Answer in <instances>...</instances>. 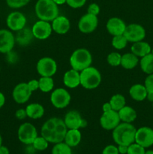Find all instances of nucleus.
<instances>
[{"mask_svg":"<svg viewBox=\"0 0 153 154\" xmlns=\"http://www.w3.org/2000/svg\"><path fill=\"white\" fill-rule=\"evenodd\" d=\"M146 99H148L149 102H153V93H151V92H148L146 96Z\"/></svg>","mask_w":153,"mask_h":154,"instance_id":"47","label":"nucleus"},{"mask_svg":"<svg viewBox=\"0 0 153 154\" xmlns=\"http://www.w3.org/2000/svg\"><path fill=\"white\" fill-rule=\"evenodd\" d=\"M151 54H152V55H153V49H152V51H151Z\"/></svg>","mask_w":153,"mask_h":154,"instance_id":"51","label":"nucleus"},{"mask_svg":"<svg viewBox=\"0 0 153 154\" xmlns=\"http://www.w3.org/2000/svg\"><path fill=\"white\" fill-rule=\"evenodd\" d=\"M38 82L39 90L43 93H49L54 87V81L52 77H40Z\"/></svg>","mask_w":153,"mask_h":154,"instance_id":"30","label":"nucleus"},{"mask_svg":"<svg viewBox=\"0 0 153 154\" xmlns=\"http://www.w3.org/2000/svg\"><path fill=\"white\" fill-rule=\"evenodd\" d=\"M32 32L34 38L39 40H45L52 34V25L47 21L39 20L32 26Z\"/></svg>","mask_w":153,"mask_h":154,"instance_id":"12","label":"nucleus"},{"mask_svg":"<svg viewBox=\"0 0 153 154\" xmlns=\"http://www.w3.org/2000/svg\"><path fill=\"white\" fill-rule=\"evenodd\" d=\"M26 21V17L20 11H13L7 17L6 23L9 29L18 32L25 28Z\"/></svg>","mask_w":153,"mask_h":154,"instance_id":"11","label":"nucleus"},{"mask_svg":"<svg viewBox=\"0 0 153 154\" xmlns=\"http://www.w3.org/2000/svg\"><path fill=\"white\" fill-rule=\"evenodd\" d=\"M30 0H6L8 6L11 8H20L26 5Z\"/></svg>","mask_w":153,"mask_h":154,"instance_id":"35","label":"nucleus"},{"mask_svg":"<svg viewBox=\"0 0 153 154\" xmlns=\"http://www.w3.org/2000/svg\"><path fill=\"white\" fill-rule=\"evenodd\" d=\"M152 107H153V102H152Z\"/></svg>","mask_w":153,"mask_h":154,"instance_id":"52","label":"nucleus"},{"mask_svg":"<svg viewBox=\"0 0 153 154\" xmlns=\"http://www.w3.org/2000/svg\"><path fill=\"white\" fill-rule=\"evenodd\" d=\"M121 54L117 52H112L108 54L107 57H106V61L110 66H112V67H116L121 64Z\"/></svg>","mask_w":153,"mask_h":154,"instance_id":"34","label":"nucleus"},{"mask_svg":"<svg viewBox=\"0 0 153 154\" xmlns=\"http://www.w3.org/2000/svg\"><path fill=\"white\" fill-rule=\"evenodd\" d=\"M145 154H153V150H147V151H146Z\"/></svg>","mask_w":153,"mask_h":154,"instance_id":"49","label":"nucleus"},{"mask_svg":"<svg viewBox=\"0 0 153 154\" xmlns=\"http://www.w3.org/2000/svg\"><path fill=\"white\" fill-rule=\"evenodd\" d=\"M15 117L18 119V120H21L25 119L26 117H27L26 111V109H22V108H20V109H18L17 111L15 112Z\"/></svg>","mask_w":153,"mask_h":154,"instance_id":"42","label":"nucleus"},{"mask_svg":"<svg viewBox=\"0 0 153 154\" xmlns=\"http://www.w3.org/2000/svg\"><path fill=\"white\" fill-rule=\"evenodd\" d=\"M32 92L30 90L27 83H20L16 84L12 92L14 102L17 104H24L29 100Z\"/></svg>","mask_w":153,"mask_h":154,"instance_id":"15","label":"nucleus"},{"mask_svg":"<svg viewBox=\"0 0 153 154\" xmlns=\"http://www.w3.org/2000/svg\"><path fill=\"white\" fill-rule=\"evenodd\" d=\"M69 62L71 69L80 72L81 71L91 66L92 63V57L91 53L87 49L79 48L72 53Z\"/></svg>","mask_w":153,"mask_h":154,"instance_id":"4","label":"nucleus"},{"mask_svg":"<svg viewBox=\"0 0 153 154\" xmlns=\"http://www.w3.org/2000/svg\"><path fill=\"white\" fill-rule=\"evenodd\" d=\"M140 66L144 73L147 75L153 74V55L150 54L144 56L140 59Z\"/></svg>","mask_w":153,"mask_h":154,"instance_id":"28","label":"nucleus"},{"mask_svg":"<svg viewBox=\"0 0 153 154\" xmlns=\"http://www.w3.org/2000/svg\"><path fill=\"white\" fill-rule=\"evenodd\" d=\"M54 2L56 3L58 5H63L64 3H66V0H52Z\"/></svg>","mask_w":153,"mask_h":154,"instance_id":"48","label":"nucleus"},{"mask_svg":"<svg viewBox=\"0 0 153 154\" xmlns=\"http://www.w3.org/2000/svg\"><path fill=\"white\" fill-rule=\"evenodd\" d=\"M98 25V19L95 15L86 13L82 16L78 22V29L84 34H88L94 32Z\"/></svg>","mask_w":153,"mask_h":154,"instance_id":"10","label":"nucleus"},{"mask_svg":"<svg viewBox=\"0 0 153 154\" xmlns=\"http://www.w3.org/2000/svg\"><path fill=\"white\" fill-rule=\"evenodd\" d=\"M48 142L43 136H38L33 141L32 146L35 150L39 151H43L45 150L48 147Z\"/></svg>","mask_w":153,"mask_h":154,"instance_id":"33","label":"nucleus"},{"mask_svg":"<svg viewBox=\"0 0 153 154\" xmlns=\"http://www.w3.org/2000/svg\"><path fill=\"white\" fill-rule=\"evenodd\" d=\"M128 42H135L142 41L146 37V30L141 25L137 23H131L126 26L125 30L123 33Z\"/></svg>","mask_w":153,"mask_h":154,"instance_id":"9","label":"nucleus"},{"mask_svg":"<svg viewBox=\"0 0 153 154\" xmlns=\"http://www.w3.org/2000/svg\"><path fill=\"white\" fill-rule=\"evenodd\" d=\"M81 138L82 135L79 129H68L64 141L70 147H74L80 143Z\"/></svg>","mask_w":153,"mask_h":154,"instance_id":"26","label":"nucleus"},{"mask_svg":"<svg viewBox=\"0 0 153 154\" xmlns=\"http://www.w3.org/2000/svg\"><path fill=\"white\" fill-rule=\"evenodd\" d=\"M52 31L58 35H64L70 30V20L66 17L58 15L52 21Z\"/></svg>","mask_w":153,"mask_h":154,"instance_id":"19","label":"nucleus"},{"mask_svg":"<svg viewBox=\"0 0 153 154\" xmlns=\"http://www.w3.org/2000/svg\"><path fill=\"white\" fill-rule=\"evenodd\" d=\"M110 104L112 109L116 111H118L120 109L126 105L125 98L122 94H115L110 99Z\"/></svg>","mask_w":153,"mask_h":154,"instance_id":"29","label":"nucleus"},{"mask_svg":"<svg viewBox=\"0 0 153 154\" xmlns=\"http://www.w3.org/2000/svg\"><path fill=\"white\" fill-rule=\"evenodd\" d=\"M102 154H119V153H118V147L110 144L104 147Z\"/></svg>","mask_w":153,"mask_h":154,"instance_id":"40","label":"nucleus"},{"mask_svg":"<svg viewBox=\"0 0 153 154\" xmlns=\"http://www.w3.org/2000/svg\"><path fill=\"white\" fill-rule=\"evenodd\" d=\"M4 103H5V97H4V95L0 92V109L4 106Z\"/></svg>","mask_w":153,"mask_h":154,"instance_id":"45","label":"nucleus"},{"mask_svg":"<svg viewBox=\"0 0 153 154\" xmlns=\"http://www.w3.org/2000/svg\"><path fill=\"white\" fill-rule=\"evenodd\" d=\"M36 69L41 77H52L57 72V63L51 57H43L38 61Z\"/></svg>","mask_w":153,"mask_h":154,"instance_id":"8","label":"nucleus"},{"mask_svg":"<svg viewBox=\"0 0 153 154\" xmlns=\"http://www.w3.org/2000/svg\"><path fill=\"white\" fill-rule=\"evenodd\" d=\"M102 110H103V112H106V111H111V110H112L110 102H106V103L104 104L103 106H102Z\"/></svg>","mask_w":153,"mask_h":154,"instance_id":"44","label":"nucleus"},{"mask_svg":"<svg viewBox=\"0 0 153 154\" xmlns=\"http://www.w3.org/2000/svg\"><path fill=\"white\" fill-rule=\"evenodd\" d=\"M27 84H28L30 90L32 93L36 91V90H39V82L38 80H31V81H29L27 83Z\"/></svg>","mask_w":153,"mask_h":154,"instance_id":"41","label":"nucleus"},{"mask_svg":"<svg viewBox=\"0 0 153 154\" xmlns=\"http://www.w3.org/2000/svg\"><path fill=\"white\" fill-rule=\"evenodd\" d=\"M18 139L22 144H32L33 141L38 137L37 129L30 123H24L20 126L17 131Z\"/></svg>","mask_w":153,"mask_h":154,"instance_id":"6","label":"nucleus"},{"mask_svg":"<svg viewBox=\"0 0 153 154\" xmlns=\"http://www.w3.org/2000/svg\"><path fill=\"white\" fill-rule=\"evenodd\" d=\"M0 70H1V67H0Z\"/></svg>","mask_w":153,"mask_h":154,"instance_id":"53","label":"nucleus"},{"mask_svg":"<svg viewBox=\"0 0 153 154\" xmlns=\"http://www.w3.org/2000/svg\"><path fill=\"white\" fill-rule=\"evenodd\" d=\"M86 2V0H66L68 5L72 8H80Z\"/></svg>","mask_w":153,"mask_h":154,"instance_id":"37","label":"nucleus"},{"mask_svg":"<svg viewBox=\"0 0 153 154\" xmlns=\"http://www.w3.org/2000/svg\"><path fill=\"white\" fill-rule=\"evenodd\" d=\"M71 147L64 141L55 144L52 149V154H71Z\"/></svg>","mask_w":153,"mask_h":154,"instance_id":"31","label":"nucleus"},{"mask_svg":"<svg viewBox=\"0 0 153 154\" xmlns=\"http://www.w3.org/2000/svg\"><path fill=\"white\" fill-rule=\"evenodd\" d=\"M147 92L153 93V74H150L145 79V84H144Z\"/></svg>","mask_w":153,"mask_h":154,"instance_id":"38","label":"nucleus"},{"mask_svg":"<svg viewBox=\"0 0 153 154\" xmlns=\"http://www.w3.org/2000/svg\"><path fill=\"white\" fill-rule=\"evenodd\" d=\"M145 148L134 142L128 146L127 154H145Z\"/></svg>","mask_w":153,"mask_h":154,"instance_id":"36","label":"nucleus"},{"mask_svg":"<svg viewBox=\"0 0 153 154\" xmlns=\"http://www.w3.org/2000/svg\"><path fill=\"white\" fill-rule=\"evenodd\" d=\"M27 117L33 120L41 118L44 114V108L39 103H31L26 108Z\"/></svg>","mask_w":153,"mask_h":154,"instance_id":"24","label":"nucleus"},{"mask_svg":"<svg viewBox=\"0 0 153 154\" xmlns=\"http://www.w3.org/2000/svg\"><path fill=\"white\" fill-rule=\"evenodd\" d=\"M63 83L68 88L74 89L80 85V72L71 69L63 76Z\"/></svg>","mask_w":153,"mask_h":154,"instance_id":"20","label":"nucleus"},{"mask_svg":"<svg viewBox=\"0 0 153 154\" xmlns=\"http://www.w3.org/2000/svg\"><path fill=\"white\" fill-rule=\"evenodd\" d=\"M33 38H34V35L32 32V29H30L25 27L17 32V34L15 37V41L20 46H26L31 43Z\"/></svg>","mask_w":153,"mask_h":154,"instance_id":"23","label":"nucleus"},{"mask_svg":"<svg viewBox=\"0 0 153 154\" xmlns=\"http://www.w3.org/2000/svg\"><path fill=\"white\" fill-rule=\"evenodd\" d=\"M139 59L132 53H126L122 55L120 66L125 69H133L137 66Z\"/></svg>","mask_w":153,"mask_h":154,"instance_id":"27","label":"nucleus"},{"mask_svg":"<svg viewBox=\"0 0 153 154\" xmlns=\"http://www.w3.org/2000/svg\"><path fill=\"white\" fill-rule=\"evenodd\" d=\"M87 13L98 16L100 13V7L96 3H92L88 5V9H87Z\"/></svg>","mask_w":153,"mask_h":154,"instance_id":"39","label":"nucleus"},{"mask_svg":"<svg viewBox=\"0 0 153 154\" xmlns=\"http://www.w3.org/2000/svg\"><path fill=\"white\" fill-rule=\"evenodd\" d=\"M118 113L120 120L122 123H131L132 122L136 120V117H137L136 111L133 108L128 106V105L123 107L122 109H120L118 111Z\"/></svg>","mask_w":153,"mask_h":154,"instance_id":"25","label":"nucleus"},{"mask_svg":"<svg viewBox=\"0 0 153 154\" xmlns=\"http://www.w3.org/2000/svg\"><path fill=\"white\" fill-rule=\"evenodd\" d=\"M101 83V75L96 68L89 66L80 72V85L86 90H94Z\"/></svg>","mask_w":153,"mask_h":154,"instance_id":"5","label":"nucleus"},{"mask_svg":"<svg viewBox=\"0 0 153 154\" xmlns=\"http://www.w3.org/2000/svg\"><path fill=\"white\" fill-rule=\"evenodd\" d=\"M34 11L39 20L47 22H52L58 16V5L52 0H38Z\"/></svg>","mask_w":153,"mask_h":154,"instance_id":"3","label":"nucleus"},{"mask_svg":"<svg viewBox=\"0 0 153 154\" xmlns=\"http://www.w3.org/2000/svg\"><path fill=\"white\" fill-rule=\"evenodd\" d=\"M15 42V36L10 30L5 29H0V53H10L14 47Z\"/></svg>","mask_w":153,"mask_h":154,"instance_id":"16","label":"nucleus"},{"mask_svg":"<svg viewBox=\"0 0 153 154\" xmlns=\"http://www.w3.org/2000/svg\"><path fill=\"white\" fill-rule=\"evenodd\" d=\"M120 123L118 111L114 110L103 112L100 118V126L105 130H113Z\"/></svg>","mask_w":153,"mask_h":154,"instance_id":"13","label":"nucleus"},{"mask_svg":"<svg viewBox=\"0 0 153 154\" xmlns=\"http://www.w3.org/2000/svg\"><path fill=\"white\" fill-rule=\"evenodd\" d=\"M0 154H10L8 148L5 146L2 145L0 147Z\"/></svg>","mask_w":153,"mask_h":154,"instance_id":"46","label":"nucleus"},{"mask_svg":"<svg viewBox=\"0 0 153 154\" xmlns=\"http://www.w3.org/2000/svg\"><path fill=\"white\" fill-rule=\"evenodd\" d=\"M128 41L124 35H115L112 37V45L115 49L122 50L125 48L128 45Z\"/></svg>","mask_w":153,"mask_h":154,"instance_id":"32","label":"nucleus"},{"mask_svg":"<svg viewBox=\"0 0 153 154\" xmlns=\"http://www.w3.org/2000/svg\"><path fill=\"white\" fill-rule=\"evenodd\" d=\"M70 93L64 88L55 89L50 95L51 104L57 109H63L70 104Z\"/></svg>","mask_w":153,"mask_h":154,"instance_id":"7","label":"nucleus"},{"mask_svg":"<svg viewBox=\"0 0 153 154\" xmlns=\"http://www.w3.org/2000/svg\"><path fill=\"white\" fill-rule=\"evenodd\" d=\"M64 121L68 129H79L86 125L82 116L76 111H68L64 116Z\"/></svg>","mask_w":153,"mask_h":154,"instance_id":"17","label":"nucleus"},{"mask_svg":"<svg viewBox=\"0 0 153 154\" xmlns=\"http://www.w3.org/2000/svg\"><path fill=\"white\" fill-rule=\"evenodd\" d=\"M2 145V135L1 134H0V147Z\"/></svg>","mask_w":153,"mask_h":154,"instance_id":"50","label":"nucleus"},{"mask_svg":"<svg viewBox=\"0 0 153 154\" xmlns=\"http://www.w3.org/2000/svg\"><path fill=\"white\" fill-rule=\"evenodd\" d=\"M106 28L111 35H123L124 33L126 28V24L122 19L114 17L108 20Z\"/></svg>","mask_w":153,"mask_h":154,"instance_id":"18","label":"nucleus"},{"mask_svg":"<svg viewBox=\"0 0 153 154\" xmlns=\"http://www.w3.org/2000/svg\"><path fill=\"white\" fill-rule=\"evenodd\" d=\"M152 48L149 44L146 42H142V41L133 43L132 46L130 47V51L132 54L136 55L137 57H141V58L144 56L150 54Z\"/></svg>","mask_w":153,"mask_h":154,"instance_id":"22","label":"nucleus"},{"mask_svg":"<svg viewBox=\"0 0 153 154\" xmlns=\"http://www.w3.org/2000/svg\"><path fill=\"white\" fill-rule=\"evenodd\" d=\"M68 128L64 120L58 117L48 119L42 126L40 134L49 143L57 144L64 141Z\"/></svg>","mask_w":153,"mask_h":154,"instance_id":"1","label":"nucleus"},{"mask_svg":"<svg viewBox=\"0 0 153 154\" xmlns=\"http://www.w3.org/2000/svg\"><path fill=\"white\" fill-rule=\"evenodd\" d=\"M146 89L145 86L140 84H136L131 86L129 90V95L132 99L136 102H142L146 99L147 96Z\"/></svg>","mask_w":153,"mask_h":154,"instance_id":"21","label":"nucleus"},{"mask_svg":"<svg viewBox=\"0 0 153 154\" xmlns=\"http://www.w3.org/2000/svg\"><path fill=\"white\" fill-rule=\"evenodd\" d=\"M136 129L128 123H120L112 130V139L117 145L129 146L135 142V134Z\"/></svg>","mask_w":153,"mask_h":154,"instance_id":"2","label":"nucleus"},{"mask_svg":"<svg viewBox=\"0 0 153 154\" xmlns=\"http://www.w3.org/2000/svg\"><path fill=\"white\" fill-rule=\"evenodd\" d=\"M118 150L119 154H127L128 149V146L122 145V144H119L118 145Z\"/></svg>","mask_w":153,"mask_h":154,"instance_id":"43","label":"nucleus"},{"mask_svg":"<svg viewBox=\"0 0 153 154\" xmlns=\"http://www.w3.org/2000/svg\"><path fill=\"white\" fill-rule=\"evenodd\" d=\"M135 143L140 144L144 148L153 145V129L147 126H142L136 129Z\"/></svg>","mask_w":153,"mask_h":154,"instance_id":"14","label":"nucleus"}]
</instances>
